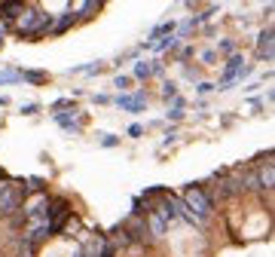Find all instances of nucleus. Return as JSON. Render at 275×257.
<instances>
[{"instance_id":"obj_20","label":"nucleus","mask_w":275,"mask_h":257,"mask_svg":"<svg viewBox=\"0 0 275 257\" xmlns=\"http://www.w3.org/2000/svg\"><path fill=\"white\" fill-rule=\"evenodd\" d=\"M55 110H76V104L70 98H61V101H55Z\"/></svg>"},{"instance_id":"obj_4","label":"nucleus","mask_w":275,"mask_h":257,"mask_svg":"<svg viewBox=\"0 0 275 257\" xmlns=\"http://www.w3.org/2000/svg\"><path fill=\"white\" fill-rule=\"evenodd\" d=\"M257 184H260V190H272L275 187V165H272V153L266 156V162H260L257 168Z\"/></svg>"},{"instance_id":"obj_3","label":"nucleus","mask_w":275,"mask_h":257,"mask_svg":"<svg viewBox=\"0 0 275 257\" xmlns=\"http://www.w3.org/2000/svg\"><path fill=\"white\" fill-rule=\"evenodd\" d=\"M272 46H275V31H272V25L266 28V31H260V37H257V58L260 61H272Z\"/></svg>"},{"instance_id":"obj_14","label":"nucleus","mask_w":275,"mask_h":257,"mask_svg":"<svg viewBox=\"0 0 275 257\" xmlns=\"http://www.w3.org/2000/svg\"><path fill=\"white\" fill-rule=\"evenodd\" d=\"M174 31V22H165V25H156L153 31H150V40H147V46L156 40V37H165V34H171Z\"/></svg>"},{"instance_id":"obj_1","label":"nucleus","mask_w":275,"mask_h":257,"mask_svg":"<svg viewBox=\"0 0 275 257\" xmlns=\"http://www.w3.org/2000/svg\"><path fill=\"white\" fill-rule=\"evenodd\" d=\"M180 202H184V205H187V211H190L187 224L205 227L208 220H211V214H214V196H211V193H205L199 184H190V187L184 190V196H180Z\"/></svg>"},{"instance_id":"obj_22","label":"nucleus","mask_w":275,"mask_h":257,"mask_svg":"<svg viewBox=\"0 0 275 257\" xmlns=\"http://www.w3.org/2000/svg\"><path fill=\"white\" fill-rule=\"evenodd\" d=\"M101 144H104V147H116V144H120V138H116V135H104Z\"/></svg>"},{"instance_id":"obj_19","label":"nucleus","mask_w":275,"mask_h":257,"mask_svg":"<svg viewBox=\"0 0 275 257\" xmlns=\"http://www.w3.org/2000/svg\"><path fill=\"white\" fill-rule=\"evenodd\" d=\"M220 52L223 55H235V40H223L220 43Z\"/></svg>"},{"instance_id":"obj_2","label":"nucleus","mask_w":275,"mask_h":257,"mask_svg":"<svg viewBox=\"0 0 275 257\" xmlns=\"http://www.w3.org/2000/svg\"><path fill=\"white\" fill-rule=\"evenodd\" d=\"M22 202H25V181H16V178L0 181V220L16 214L22 208Z\"/></svg>"},{"instance_id":"obj_21","label":"nucleus","mask_w":275,"mask_h":257,"mask_svg":"<svg viewBox=\"0 0 275 257\" xmlns=\"http://www.w3.org/2000/svg\"><path fill=\"white\" fill-rule=\"evenodd\" d=\"M113 86L123 92V89H129V86H132V77H116V80H113Z\"/></svg>"},{"instance_id":"obj_30","label":"nucleus","mask_w":275,"mask_h":257,"mask_svg":"<svg viewBox=\"0 0 275 257\" xmlns=\"http://www.w3.org/2000/svg\"><path fill=\"white\" fill-rule=\"evenodd\" d=\"M266 4H269V0H266Z\"/></svg>"},{"instance_id":"obj_6","label":"nucleus","mask_w":275,"mask_h":257,"mask_svg":"<svg viewBox=\"0 0 275 257\" xmlns=\"http://www.w3.org/2000/svg\"><path fill=\"white\" fill-rule=\"evenodd\" d=\"M52 22H55L52 16H43V13H40V16H37V22H34V28H31L25 37H31V40H37V37L49 34V31H52Z\"/></svg>"},{"instance_id":"obj_13","label":"nucleus","mask_w":275,"mask_h":257,"mask_svg":"<svg viewBox=\"0 0 275 257\" xmlns=\"http://www.w3.org/2000/svg\"><path fill=\"white\" fill-rule=\"evenodd\" d=\"M101 4H104V0H86L76 19H92V13H98V10H101Z\"/></svg>"},{"instance_id":"obj_25","label":"nucleus","mask_w":275,"mask_h":257,"mask_svg":"<svg viewBox=\"0 0 275 257\" xmlns=\"http://www.w3.org/2000/svg\"><path fill=\"white\" fill-rule=\"evenodd\" d=\"M214 58H217V52H211V49H208V52H202V61H205V64H211Z\"/></svg>"},{"instance_id":"obj_10","label":"nucleus","mask_w":275,"mask_h":257,"mask_svg":"<svg viewBox=\"0 0 275 257\" xmlns=\"http://www.w3.org/2000/svg\"><path fill=\"white\" fill-rule=\"evenodd\" d=\"M37 248H40V245H34V242H28L25 236H19V242H16V257H37Z\"/></svg>"},{"instance_id":"obj_24","label":"nucleus","mask_w":275,"mask_h":257,"mask_svg":"<svg viewBox=\"0 0 275 257\" xmlns=\"http://www.w3.org/2000/svg\"><path fill=\"white\" fill-rule=\"evenodd\" d=\"M217 86H211V83H199V95H208V92H214Z\"/></svg>"},{"instance_id":"obj_27","label":"nucleus","mask_w":275,"mask_h":257,"mask_svg":"<svg viewBox=\"0 0 275 257\" xmlns=\"http://www.w3.org/2000/svg\"><path fill=\"white\" fill-rule=\"evenodd\" d=\"M95 101H98V104H110L113 98H110V95H95Z\"/></svg>"},{"instance_id":"obj_29","label":"nucleus","mask_w":275,"mask_h":257,"mask_svg":"<svg viewBox=\"0 0 275 257\" xmlns=\"http://www.w3.org/2000/svg\"><path fill=\"white\" fill-rule=\"evenodd\" d=\"M0 4H7V0H0Z\"/></svg>"},{"instance_id":"obj_15","label":"nucleus","mask_w":275,"mask_h":257,"mask_svg":"<svg viewBox=\"0 0 275 257\" xmlns=\"http://www.w3.org/2000/svg\"><path fill=\"white\" fill-rule=\"evenodd\" d=\"M177 40H180V37H171V34H165V40H159V43H150L156 52H165V49H174L177 46Z\"/></svg>"},{"instance_id":"obj_5","label":"nucleus","mask_w":275,"mask_h":257,"mask_svg":"<svg viewBox=\"0 0 275 257\" xmlns=\"http://www.w3.org/2000/svg\"><path fill=\"white\" fill-rule=\"evenodd\" d=\"M113 101H116V107L129 110V114H138V110L147 107V95H144V92H138V95H116Z\"/></svg>"},{"instance_id":"obj_16","label":"nucleus","mask_w":275,"mask_h":257,"mask_svg":"<svg viewBox=\"0 0 275 257\" xmlns=\"http://www.w3.org/2000/svg\"><path fill=\"white\" fill-rule=\"evenodd\" d=\"M22 80H28V83H43L46 73L43 70H22Z\"/></svg>"},{"instance_id":"obj_23","label":"nucleus","mask_w":275,"mask_h":257,"mask_svg":"<svg viewBox=\"0 0 275 257\" xmlns=\"http://www.w3.org/2000/svg\"><path fill=\"white\" fill-rule=\"evenodd\" d=\"M129 135H132V138H138V135H144V126H141V123H135V126H129Z\"/></svg>"},{"instance_id":"obj_7","label":"nucleus","mask_w":275,"mask_h":257,"mask_svg":"<svg viewBox=\"0 0 275 257\" xmlns=\"http://www.w3.org/2000/svg\"><path fill=\"white\" fill-rule=\"evenodd\" d=\"M37 16H40V13H37V10H22V16L16 19V31L25 37L31 28H34V22H37Z\"/></svg>"},{"instance_id":"obj_28","label":"nucleus","mask_w":275,"mask_h":257,"mask_svg":"<svg viewBox=\"0 0 275 257\" xmlns=\"http://www.w3.org/2000/svg\"><path fill=\"white\" fill-rule=\"evenodd\" d=\"M0 107H7V98H4V95H0Z\"/></svg>"},{"instance_id":"obj_18","label":"nucleus","mask_w":275,"mask_h":257,"mask_svg":"<svg viewBox=\"0 0 275 257\" xmlns=\"http://www.w3.org/2000/svg\"><path fill=\"white\" fill-rule=\"evenodd\" d=\"M162 98H165V101L177 98V83H174V80H165V86H162Z\"/></svg>"},{"instance_id":"obj_11","label":"nucleus","mask_w":275,"mask_h":257,"mask_svg":"<svg viewBox=\"0 0 275 257\" xmlns=\"http://www.w3.org/2000/svg\"><path fill=\"white\" fill-rule=\"evenodd\" d=\"M153 77V61H135V80H150Z\"/></svg>"},{"instance_id":"obj_26","label":"nucleus","mask_w":275,"mask_h":257,"mask_svg":"<svg viewBox=\"0 0 275 257\" xmlns=\"http://www.w3.org/2000/svg\"><path fill=\"white\" fill-rule=\"evenodd\" d=\"M37 110H40L37 104H25V107H22V114H37Z\"/></svg>"},{"instance_id":"obj_8","label":"nucleus","mask_w":275,"mask_h":257,"mask_svg":"<svg viewBox=\"0 0 275 257\" xmlns=\"http://www.w3.org/2000/svg\"><path fill=\"white\" fill-rule=\"evenodd\" d=\"M22 0H7V4H0V19L4 22H13V19H19L22 16Z\"/></svg>"},{"instance_id":"obj_9","label":"nucleus","mask_w":275,"mask_h":257,"mask_svg":"<svg viewBox=\"0 0 275 257\" xmlns=\"http://www.w3.org/2000/svg\"><path fill=\"white\" fill-rule=\"evenodd\" d=\"M73 114H76V110H73ZM73 114H70V117H67V114H55V123H58L64 132L80 135V129H83V126H80V120H73Z\"/></svg>"},{"instance_id":"obj_12","label":"nucleus","mask_w":275,"mask_h":257,"mask_svg":"<svg viewBox=\"0 0 275 257\" xmlns=\"http://www.w3.org/2000/svg\"><path fill=\"white\" fill-rule=\"evenodd\" d=\"M73 22H76V16H73V13H61V19H58V22H52V31H55V34H64Z\"/></svg>"},{"instance_id":"obj_17","label":"nucleus","mask_w":275,"mask_h":257,"mask_svg":"<svg viewBox=\"0 0 275 257\" xmlns=\"http://www.w3.org/2000/svg\"><path fill=\"white\" fill-rule=\"evenodd\" d=\"M22 80V70H4L0 73V86H7V83H19Z\"/></svg>"}]
</instances>
